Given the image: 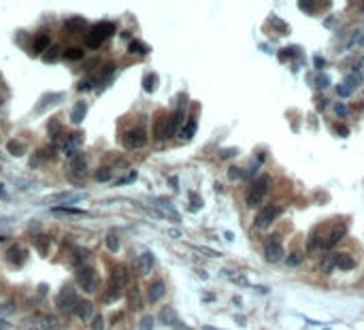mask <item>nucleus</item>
Returning a JSON list of instances; mask_svg holds the SVG:
<instances>
[{
	"mask_svg": "<svg viewBox=\"0 0 364 330\" xmlns=\"http://www.w3.org/2000/svg\"><path fill=\"white\" fill-rule=\"evenodd\" d=\"M269 187H271V177L269 175H258L256 179L251 181L249 190H247V196H245L247 205L249 207H258L262 203V198L269 194Z\"/></svg>",
	"mask_w": 364,
	"mask_h": 330,
	"instance_id": "1",
	"label": "nucleus"
},
{
	"mask_svg": "<svg viewBox=\"0 0 364 330\" xmlns=\"http://www.w3.org/2000/svg\"><path fill=\"white\" fill-rule=\"evenodd\" d=\"M77 284L83 288V292H96L100 284V277H98V270L92 268V266H83V268H77Z\"/></svg>",
	"mask_w": 364,
	"mask_h": 330,
	"instance_id": "2",
	"label": "nucleus"
},
{
	"mask_svg": "<svg viewBox=\"0 0 364 330\" xmlns=\"http://www.w3.org/2000/svg\"><path fill=\"white\" fill-rule=\"evenodd\" d=\"M77 302H79V298H77L75 288H72V286H64L62 290H60L58 298H56V307L60 311H75Z\"/></svg>",
	"mask_w": 364,
	"mask_h": 330,
	"instance_id": "3",
	"label": "nucleus"
},
{
	"mask_svg": "<svg viewBox=\"0 0 364 330\" xmlns=\"http://www.w3.org/2000/svg\"><path fill=\"white\" fill-rule=\"evenodd\" d=\"M121 143H124L126 149H141L147 145V134H145L143 128H130L121 136Z\"/></svg>",
	"mask_w": 364,
	"mask_h": 330,
	"instance_id": "4",
	"label": "nucleus"
},
{
	"mask_svg": "<svg viewBox=\"0 0 364 330\" xmlns=\"http://www.w3.org/2000/svg\"><path fill=\"white\" fill-rule=\"evenodd\" d=\"M264 258H266V262H271V264L281 262V258H283V245H281V241H279L277 237H271L269 241L264 243Z\"/></svg>",
	"mask_w": 364,
	"mask_h": 330,
	"instance_id": "5",
	"label": "nucleus"
},
{
	"mask_svg": "<svg viewBox=\"0 0 364 330\" xmlns=\"http://www.w3.org/2000/svg\"><path fill=\"white\" fill-rule=\"evenodd\" d=\"M277 215H279V209H277L275 205L264 207L262 211H258L256 219H253V228H256V230H266V228H269L271 224L275 222Z\"/></svg>",
	"mask_w": 364,
	"mask_h": 330,
	"instance_id": "6",
	"label": "nucleus"
},
{
	"mask_svg": "<svg viewBox=\"0 0 364 330\" xmlns=\"http://www.w3.org/2000/svg\"><path fill=\"white\" fill-rule=\"evenodd\" d=\"M5 258L11 264L21 266L23 262L28 260V250H26V247H21V245H11L9 250H7V254H5Z\"/></svg>",
	"mask_w": 364,
	"mask_h": 330,
	"instance_id": "7",
	"label": "nucleus"
},
{
	"mask_svg": "<svg viewBox=\"0 0 364 330\" xmlns=\"http://www.w3.org/2000/svg\"><path fill=\"white\" fill-rule=\"evenodd\" d=\"M135 266H137V273H139L141 277H145V275H149V273H151V268H153V256H151L149 252H145V254H141V256L137 258V262H135Z\"/></svg>",
	"mask_w": 364,
	"mask_h": 330,
	"instance_id": "8",
	"label": "nucleus"
},
{
	"mask_svg": "<svg viewBox=\"0 0 364 330\" xmlns=\"http://www.w3.org/2000/svg\"><path fill=\"white\" fill-rule=\"evenodd\" d=\"M92 313H94V305H92L90 300H79V302H77L75 315L79 317L81 322H90V320H94Z\"/></svg>",
	"mask_w": 364,
	"mask_h": 330,
	"instance_id": "9",
	"label": "nucleus"
},
{
	"mask_svg": "<svg viewBox=\"0 0 364 330\" xmlns=\"http://www.w3.org/2000/svg\"><path fill=\"white\" fill-rule=\"evenodd\" d=\"M345 232H347V226L345 224H336V226L328 232V237L324 239V247H332L336 241H341L345 237Z\"/></svg>",
	"mask_w": 364,
	"mask_h": 330,
	"instance_id": "10",
	"label": "nucleus"
},
{
	"mask_svg": "<svg viewBox=\"0 0 364 330\" xmlns=\"http://www.w3.org/2000/svg\"><path fill=\"white\" fill-rule=\"evenodd\" d=\"M51 47V37L49 34H36L34 41H32V51L34 53H43Z\"/></svg>",
	"mask_w": 364,
	"mask_h": 330,
	"instance_id": "11",
	"label": "nucleus"
},
{
	"mask_svg": "<svg viewBox=\"0 0 364 330\" xmlns=\"http://www.w3.org/2000/svg\"><path fill=\"white\" fill-rule=\"evenodd\" d=\"M162 296H164V281L158 279V281H153V284L149 286V290H147V300L149 302H158Z\"/></svg>",
	"mask_w": 364,
	"mask_h": 330,
	"instance_id": "12",
	"label": "nucleus"
},
{
	"mask_svg": "<svg viewBox=\"0 0 364 330\" xmlns=\"http://www.w3.org/2000/svg\"><path fill=\"white\" fill-rule=\"evenodd\" d=\"M81 141H83V134H81V132H72V134L66 139V143H64V154H66V156H72V154H75V151L79 149Z\"/></svg>",
	"mask_w": 364,
	"mask_h": 330,
	"instance_id": "13",
	"label": "nucleus"
},
{
	"mask_svg": "<svg viewBox=\"0 0 364 330\" xmlns=\"http://www.w3.org/2000/svg\"><path fill=\"white\" fill-rule=\"evenodd\" d=\"M62 98H64V94H45V96L39 100V104H36V113H41V111H45V107H49V104H56V102H62Z\"/></svg>",
	"mask_w": 364,
	"mask_h": 330,
	"instance_id": "14",
	"label": "nucleus"
},
{
	"mask_svg": "<svg viewBox=\"0 0 364 330\" xmlns=\"http://www.w3.org/2000/svg\"><path fill=\"white\" fill-rule=\"evenodd\" d=\"M107 39L102 37V34H98V32H96L94 30V26L88 30V34H86V45L90 47V49H98V47L105 43Z\"/></svg>",
	"mask_w": 364,
	"mask_h": 330,
	"instance_id": "15",
	"label": "nucleus"
},
{
	"mask_svg": "<svg viewBox=\"0 0 364 330\" xmlns=\"http://www.w3.org/2000/svg\"><path fill=\"white\" fill-rule=\"evenodd\" d=\"M86 113H88V104L86 102H77L75 107H72V111H70V122L72 124H81L83 122V117H86Z\"/></svg>",
	"mask_w": 364,
	"mask_h": 330,
	"instance_id": "16",
	"label": "nucleus"
},
{
	"mask_svg": "<svg viewBox=\"0 0 364 330\" xmlns=\"http://www.w3.org/2000/svg\"><path fill=\"white\" fill-rule=\"evenodd\" d=\"M155 139H168V117L162 115L155 120V128H153Z\"/></svg>",
	"mask_w": 364,
	"mask_h": 330,
	"instance_id": "17",
	"label": "nucleus"
},
{
	"mask_svg": "<svg viewBox=\"0 0 364 330\" xmlns=\"http://www.w3.org/2000/svg\"><path fill=\"white\" fill-rule=\"evenodd\" d=\"M113 284L115 286H119V288H124L128 281H130V275H128V268L126 266H117L115 270H113Z\"/></svg>",
	"mask_w": 364,
	"mask_h": 330,
	"instance_id": "18",
	"label": "nucleus"
},
{
	"mask_svg": "<svg viewBox=\"0 0 364 330\" xmlns=\"http://www.w3.org/2000/svg\"><path fill=\"white\" fill-rule=\"evenodd\" d=\"M34 245H36V252H39V256L47 258V254H49V237H47V234H36Z\"/></svg>",
	"mask_w": 364,
	"mask_h": 330,
	"instance_id": "19",
	"label": "nucleus"
},
{
	"mask_svg": "<svg viewBox=\"0 0 364 330\" xmlns=\"http://www.w3.org/2000/svg\"><path fill=\"white\" fill-rule=\"evenodd\" d=\"M51 213L56 215H88V211H83V209H77V207H54L51 209Z\"/></svg>",
	"mask_w": 364,
	"mask_h": 330,
	"instance_id": "20",
	"label": "nucleus"
},
{
	"mask_svg": "<svg viewBox=\"0 0 364 330\" xmlns=\"http://www.w3.org/2000/svg\"><path fill=\"white\" fill-rule=\"evenodd\" d=\"M94 30L98 32V34H102L105 39H109V37H113V34H115V23H111V21L96 23V26H94Z\"/></svg>",
	"mask_w": 364,
	"mask_h": 330,
	"instance_id": "21",
	"label": "nucleus"
},
{
	"mask_svg": "<svg viewBox=\"0 0 364 330\" xmlns=\"http://www.w3.org/2000/svg\"><path fill=\"white\" fill-rule=\"evenodd\" d=\"M117 298H121V288H119V286H115L113 281H111V286L107 288V292H105V298H102V300L109 305V302H115Z\"/></svg>",
	"mask_w": 364,
	"mask_h": 330,
	"instance_id": "22",
	"label": "nucleus"
},
{
	"mask_svg": "<svg viewBox=\"0 0 364 330\" xmlns=\"http://www.w3.org/2000/svg\"><path fill=\"white\" fill-rule=\"evenodd\" d=\"M70 169H72V173H77V175L86 173V169H88V158H86V156H75V158H72V162H70Z\"/></svg>",
	"mask_w": 364,
	"mask_h": 330,
	"instance_id": "23",
	"label": "nucleus"
},
{
	"mask_svg": "<svg viewBox=\"0 0 364 330\" xmlns=\"http://www.w3.org/2000/svg\"><path fill=\"white\" fill-rule=\"evenodd\" d=\"M336 266L339 268H343V270H351L356 266V262H354V258L351 256H347V254H339L336 256Z\"/></svg>",
	"mask_w": 364,
	"mask_h": 330,
	"instance_id": "24",
	"label": "nucleus"
},
{
	"mask_svg": "<svg viewBox=\"0 0 364 330\" xmlns=\"http://www.w3.org/2000/svg\"><path fill=\"white\" fill-rule=\"evenodd\" d=\"M88 256H90L88 250H77V247H75V250H72V256H70V264L72 266H81Z\"/></svg>",
	"mask_w": 364,
	"mask_h": 330,
	"instance_id": "25",
	"label": "nucleus"
},
{
	"mask_svg": "<svg viewBox=\"0 0 364 330\" xmlns=\"http://www.w3.org/2000/svg\"><path fill=\"white\" fill-rule=\"evenodd\" d=\"M113 70H115V64H113V62H107V64L102 66V70L98 73V77H96L92 84H98V81H109V77L113 75Z\"/></svg>",
	"mask_w": 364,
	"mask_h": 330,
	"instance_id": "26",
	"label": "nucleus"
},
{
	"mask_svg": "<svg viewBox=\"0 0 364 330\" xmlns=\"http://www.w3.org/2000/svg\"><path fill=\"white\" fill-rule=\"evenodd\" d=\"M64 28H66L68 32H79V30L86 28V19H81V17H72V19H68V21L64 23Z\"/></svg>",
	"mask_w": 364,
	"mask_h": 330,
	"instance_id": "27",
	"label": "nucleus"
},
{
	"mask_svg": "<svg viewBox=\"0 0 364 330\" xmlns=\"http://www.w3.org/2000/svg\"><path fill=\"white\" fill-rule=\"evenodd\" d=\"M62 58H66V60H70V62H77V60H83V49L81 47H70V49H66L64 53H62Z\"/></svg>",
	"mask_w": 364,
	"mask_h": 330,
	"instance_id": "28",
	"label": "nucleus"
},
{
	"mask_svg": "<svg viewBox=\"0 0 364 330\" xmlns=\"http://www.w3.org/2000/svg\"><path fill=\"white\" fill-rule=\"evenodd\" d=\"M7 151H9L11 156H23V154H26V147H23L19 141L13 139V141H9V143H7Z\"/></svg>",
	"mask_w": 364,
	"mask_h": 330,
	"instance_id": "29",
	"label": "nucleus"
},
{
	"mask_svg": "<svg viewBox=\"0 0 364 330\" xmlns=\"http://www.w3.org/2000/svg\"><path fill=\"white\" fill-rule=\"evenodd\" d=\"M179 134H181V139H192L194 134H196V120H194V117H192V120H188V124L181 128Z\"/></svg>",
	"mask_w": 364,
	"mask_h": 330,
	"instance_id": "30",
	"label": "nucleus"
},
{
	"mask_svg": "<svg viewBox=\"0 0 364 330\" xmlns=\"http://www.w3.org/2000/svg\"><path fill=\"white\" fill-rule=\"evenodd\" d=\"M105 245H107V250L109 252H119V239H117V234L115 232H109L107 234V239H105Z\"/></svg>",
	"mask_w": 364,
	"mask_h": 330,
	"instance_id": "31",
	"label": "nucleus"
},
{
	"mask_svg": "<svg viewBox=\"0 0 364 330\" xmlns=\"http://www.w3.org/2000/svg\"><path fill=\"white\" fill-rule=\"evenodd\" d=\"M160 320H162V324H177V313L171 309V307H164L162 309V313H160Z\"/></svg>",
	"mask_w": 364,
	"mask_h": 330,
	"instance_id": "32",
	"label": "nucleus"
},
{
	"mask_svg": "<svg viewBox=\"0 0 364 330\" xmlns=\"http://www.w3.org/2000/svg\"><path fill=\"white\" fill-rule=\"evenodd\" d=\"M86 194H56L51 200H62L64 207H68V203H75V200H81Z\"/></svg>",
	"mask_w": 364,
	"mask_h": 330,
	"instance_id": "33",
	"label": "nucleus"
},
{
	"mask_svg": "<svg viewBox=\"0 0 364 330\" xmlns=\"http://www.w3.org/2000/svg\"><path fill=\"white\" fill-rule=\"evenodd\" d=\"M58 58H60V47H58V45H51V49H47V51H45V58H43V60H45L47 64H54V62L58 60Z\"/></svg>",
	"mask_w": 364,
	"mask_h": 330,
	"instance_id": "34",
	"label": "nucleus"
},
{
	"mask_svg": "<svg viewBox=\"0 0 364 330\" xmlns=\"http://www.w3.org/2000/svg\"><path fill=\"white\" fill-rule=\"evenodd\" d=\"M94 179L100 181V183H107L109 179H111V169H109V167L98 169V171H96V175H94Z\"/></svg>",
	"mask_w": 364,
	"mask_h": 330,
	"instance_id": "35",
	"label": "nucleus"
},
{
	"mask_svg": "<svg viewBox=\"0 0 364 330\" xmlns=\"http://www.w3.org/2000/svg\"><path fill=\"white\" fill-rule=\"evenodd\" d=\"M47 132H49V136H51V139H58V136H60V132H62V126H60V122H58V120H51L49 124H47Z\"/></svg>",
	"mask_w": 364,
	"mask_h": 330,
	"instance_id": "36",
	"label": "nucleus"
},
{
	"mask_svg": "<svg viewBox=\"0 0 364 330\" xmlns=\"http://www.w3.org/2000/svg\"><path fill=\"white\" fill-rule=\"evenodd\" d=\"M153 88H155V75H153V73L145 75V77H143V90H145V92H153Z\"/></svg>",
	"mask_w": 364,
	"mask_h": 330,
	"instance_id": "37",
	"label": "nucleus"
},
{
	"mask_svg": "<svg viewBox=\"0 0 364 330\" xmlns=\"http://www.w3.org/2000/svg\"><path fill=\"white\" fill-rule=\"evenodd\" d=\"M41 324H43V330H56L58 328V320L56 317H49V315H45L41 320Z\"/></svg>",
	"mask_w": 364,
	"mask_h": 330,
	"instance_id": "38",
	"label": "nucleus"
},
{
	"mask_svg": "<svg viewBox=\"0 0 364 330\" xmlns=\"http://www.w3.org/2000/svg\"><path fill=\"white\" fill-rule=\"evenodd\" d=\"M139 330H153V317L151 315H145L143 320L139 322Z\"/></svg>",
	"mask_w": 364,
	"mask_h": 330,
	"instance_id": "39",
	"label": "nucleus"
},
{
	"mask_svg": "<svg viewBox=\"0 0 364 330\" xmlns=\"http://www.w3.org/2000/svg\"><path fill=\"white\" fill-rule=\"evenodd\" d=\"M128 49H130L132 53H135V51H137V53H147V47H145V45H141L139 41H132V43L128 45Z\"/></svg>",
	"mask_w": 364,
	"mask_h": 330,
	"instance_id": "40",
	"label": "nucleus"
},
{
	"mask_svg": "<svg viewBox=\"0 0 364 330\" xmlns=\"http://www.w3.org/2000/svg\"><path fill=\"white\" fill-rule=\"evenodd\" d=\"M92 330H105V320H102V315H94V320H92Z\"/></svg>",
	"mask_w": 364,
	"mask_h": 330,
	"instance_id": "41",
	"label": "nucleus"
},
{
	"mask_svg": "<svg viewBox=\"0 0 364 330\" xmlns=\"http://www.w3.org/2000/svg\"><path fill=\"white\" fill-rule=\"evenodd\" d=\"M137 177H139V175H137V171H132V173H128V175L124 177V179H119V181H117V185H126V183L137 181Z\"/></svg>",
	"mask_w": 364,
	"mask_h": 330,
	"instance_id": "42",
	"label": "nucleus"
},
{
	"mask_svg": "<svg viewBox=\"0 0 364 330\" xmlns=\"http://www.w3.org/2000/svg\"><path fill=\"white\" fill-rule=\"evenodd\" d=\"M334 266H336V256H328V258L324 260V270L328 273V270H332Z\"/></svg>",
	"mask_w": 364,
	"mask_h": 330,
	"instance_id": "43",
	"label": "nucleus"
},
{
	"mask_svg": "<svg viewBox=\"0 0 364 330\" xmlns=\"http://www.w3.org/2000/svg\"><path fill=\"white\" fill-rule=\"evenodd\" d=\"M130 305H132L135 309L141 307V302H139V290H132V292H130Z\"/></svg>",
	"mask_w": 364,
	"mask_h": 330,
	"instance_id": "44",
	"label": "nucleus"
},
{
	"mask_svg": "<svg viewBox=\"0 0 364 330\" xmlns=\"http://www.w3.org/2000/svg\"><path fill=\"white\" fill-rule=\"evenodd\" d=\"M300 260H302V256H300V254H292V256L288 258V264H290V266H298Z\"/></svg>",
	"mask_w": 364,
	"mask_h": 330,
	"instance_id": "45",
	"label": "nucleus"
},
{
	"mask_svg": "<svg viewBox=\"0 0 364 330\" xmlns=\"http://www.w3.org/2000/svg\"><path fill=\"white\" fill-rule=\"evenodd\" d=\"M339 94H341V96H349L351 94V88L345 84V86H339Z\"/></svg>",
	"mask_w": 364,
	"mask_h": 330,
	"instance_id": "46",
	"label": "nucleus"
},
{
	"mask_svg": "<svg viewBox=\"0 0 364 330\" xmlns=\"http://www.w3.org/2000/svg\"><path fill=\"white\" fill-rule=\"evenodd\" d=\"M334 111H336V115H341V117L347 113V109L343 107V104H336V107H334Z\"/></svg>",
	"mask_w": 364,
	"mask_h": 330,
	"instance_id": "47",
	"label": "nucleus"
},
{
	"mask_svg": "<svg viewBox=\"0 0 364 330\" xmlns=\"http://www.w3.org/2000/svg\"><path fill=\"white\" fill-rule=\"evenodd\" d=\"M92 88V81H81V84H79V90L83 92V90H90Z\"/></svg>",
	"mask_w": 364,
	"mask_h": 330,
	"instance_id": "48",
	"label": "nucleus"
},
{
	"mask_svg": "<svg viewBox=\"0 0 364 330\" xmlns=\"http://www.w3.org/2000/svg\"><path fill=\"white\" fill-rule=\"evenodd\" d=\"M45 292H47V286H45V284H41V286H39V294H41V296H43Z\"/></svg>",
	"mask_w": 364,
	"mask_h": 330,
	"instance_id": "49",
	"label": "nucleus"
},
{
	"mask_svg": "<svg viewBox=\"0 0 364 330\" xmlns=\"http://www.w3.org/2000/svg\"><path fill=\"white\" fill-rule=\"evenodd\" d=\"M0 198H7V194H5V185L0 183Z\"/></svg>",
	"mask_w": 364,
	"mask_h": 330,
	"instance_id": "50",
	"label": "nucleus"
},
{
	"mask_svg": "<svg viewBox=\"0 0 364 330\" xmlns=\"http://www.w3.org/2000/svg\"><path fill=\"white\" fill-rule=\"evenodd\" d=\"M94 64H96V60H90V62H88V64H86V68H88V70H90V68H92V66H94Z\"/></svg>",
	"mask_w": 364,
	"mask_h": 330,
	"instance_id": "51",
	"label": "nucleus"
},
{
	"mask_svg": "<svg viewBox=\"0 0 364 330\" xmlns=\"http://www.w3.org/2000/svg\"><path fill=\"white\" fill-rule=\"evenodd\" d=\"M11 222V217H0V224H9Z\"/></svg>",
	"mask_w": 364,
	"mask_h": 330,
	"instance_id": "52",
	"label": "nucleus"
},
{
	"mask_svg": "<svg viewBox=\"0 0 364 330\" xmlns=\"http://www.w3.org/2000/svg\"><path fill=\"white\" fill-rule=\"evenodd\" d=\"M0 241H5V237H0Z\"/></svg>",
	"mask_w": 364,
	"mask_h": 330,
	"instance_id": "53",
	"label": "nucleus"
},
{
	"mask_svg": "<svg viewBox=\"0 0 364 330\" xmlns=\"http://www.w3.org/2000/svg\"><path fill=\"white\" fill-rule=\"evenodd\" d=\"M30 330H39V328H30Z\"/></svg>",
	"mask_w": 364,
	"mask_h": 330,
	"instance_id": "54",
	"label": "nucleus"
},
{
	"mask_svg": "<svg viewBox=\"0 0 364 330\" xmlns=\"http://www.w3.org/2000/svg\"><path fill=\"white\" fill-rule=\"evenodd\" d=\"M0 104H3V100H0Z\"/></svg>",
	"mask_w": 364,
	"mask_h": 330,
	"instance_id": "55",
	"label": "nucleus"
}]
</instances>
